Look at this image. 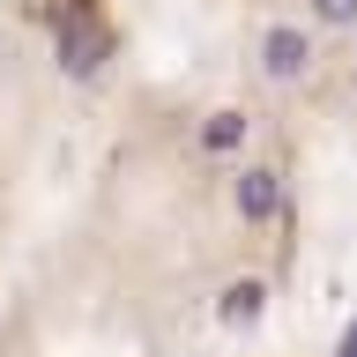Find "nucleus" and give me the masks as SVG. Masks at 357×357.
<instances>
[{"instance_id": "1", "label": "nucleus", "mask_w": 357, "mask_h": 357, "mask_svg": "<svg viewBox=\"0 0 357 357\" xmlns=\"http://www.w3.org/2000/svg\"><path fill=\"white\" fill-rule=\"evenodd\" d=\"M298 67H305V38L298 30H275L268 38V75H298Z\"/></svg>"}, {"instance_id": "2", "label": "nucleus", "mask_w": 357, "mask_h": 357, "mask_svg": "<svg viewBox=\"0 0 357 357\" xmlns=\"http://www.w3.org/2000/svg\"><path fill=\"white\" fill-rule=\"evenodd\" d=\"M238 208H245V216H268V208H275V172H245Z\"/></svg>"}, {"instance_id": "3", "label": "nucleus", "mask_w": 357, "mask_h": 357, "mask_svg": "<svg viewBox=\"0 0 357 357\" xmlns=\"http://www.w3.org/2000/svg\"><path fill=\"white\" fill-rule=\"evenodd\" d=\"M223 312H231V320H253V312H261V283H238V290H231V305H223Z\"/></svg>"}, {"instance_id": "4", "label": "nucleus", "mask_w": 357, "mask_h": 357, "mask_svg": "<svg viewBox=\"0 0 357 357\" xmlns=\"http://www.w3.org/2000/svg\"><path fill=\"white\" fill-rule=\"evenodd\" d=\"M312 15H320V22H350L357 0H312Z\"/></svg>"}, {"instance_id": "5", "label": "nucleus", "mask_w": 357, "mask_h": 357, "mask_svg": "<svg viewBox=\"0 0 357 357\" xmlns=\"http://www.w3.org/2000/svg\"><path fill=\"white\" fill-rule=\"evenodd\" d=\"M231 142H238V119H231V112H223L216 127H208V149H231Z\"/></svg>"}, {"instance_id": "6", "label": "nucleus", "mask_w": 357, "mask_h": 357, "mask_svg": "<svg viewBox=\"0 0 357 357\" xmlns=\"http://www.w3.org/2000/svg\"><path fill=\"white\" fill-rule=\"evenodd\" d=\"M342 357H357V328H350V342H342Z\"/></svg>"}]
</instances>
